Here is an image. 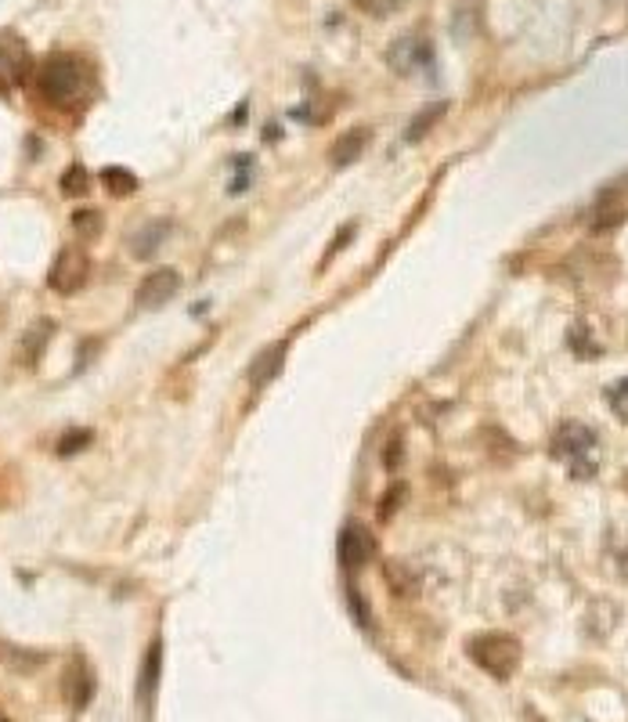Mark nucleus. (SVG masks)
Wrapping results in <instances>:
<instances>
[{
  "label": "nucleus",
  "instance_id": "obj_6",
  "mask_svg": "<svg viewBox=\"0 0 628 722\" xmlns=\"http://www.w3.org/2000/svg\"><path fill=\"white\" fill-rule=\"evenodd\" d=\"M178 290H181V275H178V271L174 268H159V271H152V275L138 285V293H134V304L145 307V311H156V307H163Z\"/></svg>",
  "mask_w": 628,
  "mask_h": 722
},
{
  "label": "nucleus",
  "instance_id": "obj_13",
  "mask_svg": "<svg viewBox=\"0 0 628 722\" xmlns=\"http://www.w3.org/2000/svg\"><path fill=\"white\" fill-rule=\"evenodd\" d=\"M102 184L113 195H119V199H127V195H134L138 192V178H134L130 170H123V167H109L105 173H102Z\"/></svg>",
  "mask_w": 628,
  "mask_h": 722
},
{
  "label": "nucleus",
  "instance_id": "obj_23",
  "mask_svg": "<svg viewBox=\"0 0 628 722\" xmlns=\"http://www.w3.org/2000/svg\"><path fill=\"white\" fill-rule=\"evenodd\" d=\"M0 722H8V715H4V712H0Z\"/></svg>",
  "mask_w": 628,
  "mask_h": 722
},
{
  "label": "nucleus",
  "instance_id": "obj_4",
  "mask_svg": "<svg viewBox=\"0 0 628 722\" xmlns=\"http://www.w3.org/2000/svg\"><path fill=\"white\" fill-rule=\"evenodd\" d=\"M33 77V55L26 41L11 30H0V91H15Z\"/></svg>",
  "mask_w": 628,
  "mask_h": 722
},
{
  "label": "nucleus",
  "instance_id": "obj_15",
  "mask_svg": "<svg viewBox=\"0 0 628 722\" xmlns=\"http://www.w3.org/2000/svg\"><path fill=\"white\" fill-rule=\"evenodd\" d=\"M441 116H445V105H441V102H437V105H430V109H423V112H419V116L409 123V127H404V142H419L430 127H434V123H437Z\"/></svg>",
  "mask_w": 628,
  "mask_h": 722
},
{
  "label": "nucleus",
  "instance_id": "obj_10",
  "mask_svg": "<svg viewBox=\"0 0 628 722\" xmlns=\"http://www.w3.org/2000/svg\"><path fill=\"white\" fill-rule=\"evenodd\" d=\"M365 145H368V131L365 127L340 134V138L332 142V148H329V163L332 167H351L354 159L365 153Z\"/></svg>",
  "mask_w": 628,
  "mask_h": 722
},
{
  "label": "nucleus",
  "instance_id": "obj_7",
  "mask_svg": "<svg viewBox=\"0 0 628 722\" xmlns=\"http://www.w3.org/2000/svg\"><path fill=\"white\" fill-rule=\"evenodd\" d=\"M376 556V539L368 534V528L362 524H351L340 531V564L347 571H358L365 567L368 560Z\"/></svg>",
  "mask_w": 628,
  "mask_h": 722
},
{
  "label": "nucleus",
  "instance_id": "obj_14",
  "mask_svg": "<svg viewBox=\"0 0 628 722\" xmlns=\"http://www.w3.org/2000/svg\"><path fill=\"white\" fill-rule=\"evenodd\" d=\"M52 332H55V326H52V321H47V318H44V321H36V326L26 332V340H22V358H26L30 365H33L36 358H41L44 343H47V336H52Z\"/></svg>",
  "mask_w": 628,
  "mask_h": 722
},
{
  "label": "nucleus",
  "instance_id": "obj_17",
  "mask_svg": "<svg viewBox=\"0 0 628 722\" xmlns=\"http://www.w3.org/2000/svg\"><path fill=\"white\" fill-rule=\"evenodd\" d=\"M72 228H77V235H83V239H98V235H102V214H98V210H80V214H72Z\"/></svg>",
  "mask_w": 628,
  "mask_h": 722
},
{
  "label": "nucleus",
  "instance_id": "obj_2",
  "mask_svg": "<svg viewBox=\"0 0 628 722\" xmlns=\"http://www.w3.org/2000/svg\"><path fill=\"white\" fill-rule=\"evenodd\" d=\"M549 452L557 463L568 466L574 481H593L600 473V463H603L596 430L585 427V422H574V419L560 422L557 433H552V441H549Z\"/></svg>",
  "mask_w": 628,
  "mask_h": 722
},
{
  "label": "nucleus",
  "instance_id": "obj_3",
  "mask_svg": "<svg viewBox=\"0 0 628 722\" xmlns=\"http://www.w3.org/2000/svg\"><path fill=\"white\" fill-rule=\"evenodd\" d=\"M466 651H470L473 665H480L495 679H510L516 665H521V643L510 632H480V636L470 640Z\"/></svg>",
  "mask_w": 628,
  "mask_h": 722
},
{
  "label": "nucleus",
  "instance_id": "obj_22",
  "mask_svg": "<svg viewBox=\"0 0 628 722\" xmlns=\"http://www.w3.org/2000/svg\"><path fill=\"white\" fill-rule=\"evenodd\" d=\"M351 607L358 611V621L362 625H368V611H365V603H362V593H351Z\"/></svg>",
  "mask_w": 628,
  "mask_h": 722
},
{
  "label": "nucleus",
  "instance_id": "obj_1",
  "mask_svg": "<svg viewBox=\"0 0 628 722\" xmlns=\"http://www.w3.org/2000/svg\"><path fill=\"white\" fill-rule=\"evenodd\" d=\"M91 87H94L91 61L72 52H58L52 58H44V66L36 69V91L44 94V102H52L58 109H77L80 102H88Z\"/></svg>",
  "mask_w": 628,
  "mask_h": 722
},
{
  "label": "nucleus",
  "instance_id": "obj_21",
  "mask_svg": "<svg viewBox=\"0 0 628 722\" xmlns=\"http://www.w3.org/2000/svg\"><path fill=\"white\" fill-rule=\"evenodd\" d=\"M83 444H91V430H72L58 441V455H77Z\"/></svg>",
  "mask_w": 628,
  "mask_h": 722
},
{
  "label": "nucleus",
  "instance_id": "obj_5",
  "mask_svg": "<svg viewBox=\"0 0 628 722\" xmlns=\"http://www.w3.org/2000/svg\"><path fill=\"white\" fill-rule=\"evenodd\" d=\"M88 279H91L88 253L77 250V246H66V250L55 257L52 275H47V285H52V290L61 293V296H72V293H80L83 285H88Z\"/></svg>",
  "mask_w": 628,
  "mask_h": 722
},
{
  "label": "nucleus",
  "instance_id": "obj_8",
  "mask_svg": "<svg viewBox=\"0 0 628 722\" xmlns=\"http://www.w3.org/2000/svg\"><path fill=\"white\" fill-rule=\"evenodd\" d=\"M61 690H66V697H69V704L72 708H83L91 701V693H94V676H91V668H88V662L83 657H72L69 662V668H66V682H61Z\"/></svg>",
  "mask_w": 628,
  "mask_h": 722
},
{
  "label": "nucleus",
  "instance_id": "obj_18",
  "mask_svg": "<svg viewBox=\"0 0 628 722\" xmlns=\"http://www.w3.org/2000/svg\"><path fill=\"white\" fill-rule=\"evenodd\" d=\"M88 184H91V178H88V170H83L80 163H72L66 173H61V192H66V195H83V192H88Z\"/></svg>",
  "mask_w": 628,
  "mask_h": 722
},
{
  "label": "nucleus",
  "instance_id": "obj_12",
  "mask_svg": "<svg viewBox=\"0 0 628 722\" xmlns=\"http://www.w3.org/2000/svg\"><path fill=\"white\" fill-rule=\"evenodd\" d=\"M170 235V224L167 221H152V224H145V228L134 235V242H130V250H134V257H152L156 250H159V242H163Z\"/></svg>",
  "mask_w": 628,
  "mask_h": 722
},
{
  "label": "nucleus",
  "instance_id": "obj_16",
  "mask_svg": "<svg viewBox=\"0 0 628 722\" xmlns=\"http://www.w3.org/2000/svg\"><path fill=\"white\" fill-rule=\"evenodd\" d=\"M393 52H404V55H409V58H401L398 66H393L398 72H412L419 61H426V55H430L426 44H419L415 36H404V41H398V44H393Z\"/></svg>",
  "mask_w": 628,
  "mask_h": 722
},
{
  "label": "nucleus",
  "instance_id": "obj_11",
  "mask_svg": "<svg viewBox=\"0 0 628 722\" xmlns=\"http://www.w3.org/2000/svg\"><path fill=\"white\" fill-rule=\"evenodd\" d=\"M47 662L44 651H22V646L0 643V665H8L11 672H36Z\"/></svg>",
  "mask_w": 628,
  "mask_h": 722
},
{
  "label": "nucleus",
  "instance_id": "obj_19",
  "mask_svg": "<svg viewBox=\"0 0 628 722\" xmlns=\"http://www.w3.org/2000/svg\"><path fill=\"white\" fill-rule=\"evenodd\" d=\"M365 15H373V19H387V15H398V11L409 4V0H354Z\"/></svg>",
  "mask_w": 628,
  "mask_h": 722
},
{
  "label": "nucleus",
  "instance_id": "obj_9",
  "mask_svg": "<svg viewBox=\"0 0 628 722\" xmlns=\"http://www.w3.org/2000/svg\"><path fill=\"white\" fill-rule=\"evenodd\" d=\"M282 361H286V343H275V347H267L264 354H256L253 369H250V387L253 391L267 387V383L282 372Z\"/></svg>",
  "mask_w": 628,
  "mask_h": 722
},
{
  "label": "nucleus",
  "instance_id": "obj_20",
  "mask_svg": "<svg viewBox=\"0 0 628 722\" xmlns=\"http://www.w3.org/2000/svg\"><path fill=\"white\" fill-rule=\"evenodd\" d=\"M607 405H610V413L618 416L621 422H628V376L618 380V383H614V387L607 391Z\"/></svg>",
  "mask_w": 628,
  "mask_h": 722
}]
</instances>
